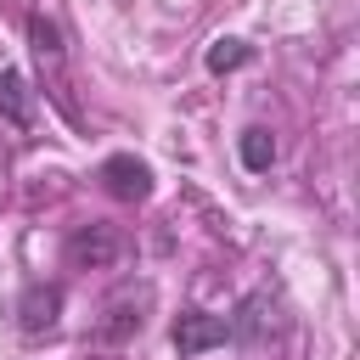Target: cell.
<instances>
[{
	"label": "cell",
	"mask_w": 360,
	"mask_h": 360,
	"mask_svg": "<svg viewBox=\"0 0 360 360\" xmlns=\"http://www.w3.org/2000/svg\"><path fill=\"white\" fill-rule=\"evenodd\" d=\"M68 259H73V264H84V259H90V264H112V259H118V236H112V231H79V236L68 242Z\"/></svg>",
	"instance_id": "6"
},
{
	"label": "cell",
	"mask_w": 360,
	"mask_h": 360,
	"mask_svg": "<svg viewBox=\"0 0 360 360\" xmlns=\"http://www.w3.org/2000/svg\"><path fill=\"white\" fill-rule=\"evenodd\" d=\"M248 56H253V51H248L242 39H214L202 62H208V73H236V68H242Z\"/></svg>",
	"instance_id": "8"
},
{
	"label": "cell",
	"mask_w": 360,
	"mask_h": 360,
	"mask_svg": "<svg viewBox=\"0 0 360 360\" xmlns=\"http://www.w3.org/2000/svg\"><path fill=\"white\" fill-rule=\"evenodd\" d=\"M96 180H101V191L118 197V202H146V197H152V163L135 158V152H112Z\"/></svg>",
	"instance_id": "2"
},
{
	"label": "cell",
	"mask_w": 360,
	"mask_h": 360,
	"mask_svg": "<svg viewBox=\"0 0 360 360\" xmlns=\"http://www.w3.org/2000/svg\"><path fill=\"white\" fill-rule=\"evenodd\" d=\"M236 158H242L248 174H264V169L276 163V135H270L264 124H248V129L236 135Z\"/></svg>",
	"instance_id": "5"
},
{
	"label": "cell",
	"mask_w": 360,
	"mask_h": 360,
	"mask_svg": "<svg viewBox=\"0 0 360 360\" xmlns=\"http://www.w3.org/2000/svg\"><path fill=\"white\" fill-rule=\"evenodd\" d=\"M0 118L11 129H28L34 124V90H28V79L17 68H0Z\"/></svg>",
	"instance_id": "4"
},
{
	"label": "cell",
	"mask_w": 360,
	"mask_h": 360,
	"mask_svg": "<svg viewBox=\"0 0 360 360\" xmlns=\"http://www.w3.org/2000/svg\"><path fill=\"white\" fill-rule=\"evenodd\" d=\"M28 45H34V56L39 62H62V28H56V17H45V11H28Z\"/></svg>",
	"instance_id": "7"
},
{
	"label": "cell",
	"mask_w": 360,
	"mask_h": 360,
	"mask_svg": "<svg viewBox=\"0 0 360 360\" xmlns=\"http://www.w3.org/2000/svg\"><path fill=\"white\" fill-rule=\"evenodd\" d=\"M129 332H141V315H129L124 304H112V321L101 326V338H129Z\"/></svg>",
	"instance_id": "9"
},
{
	"label": "cell",
	"mask_w": 360,
	"mask_h": 360,
	"mask_svg": "<svg viewBox=\"0 0 360 360\" xmlns=\"http://www.w3.org/2000/svg\"><path fill=\"white\" fill-rule=\"evenodd\" d=\"M219 343H231V315H208V309H180L174 315V349H180V360H202Z\"/></svg>",
	"instance_id": "1"
},
{
	"label": "cell",
	"mask_w": 360,
	"mask_h": 360,
	"mask_svg": "<svg viewBox=\"0 0 360 360\" xmlns=\"http://www.w3.org/2000/svg\"><path fill=\"white\" fill-rule=\"evenodd\" d=\"M56 315H62V281H28L22 298H17V326L28 338H39V332L56 326Z\"/></svg>",
	"instance_id": "3"
}]
</instances>
